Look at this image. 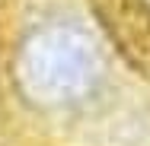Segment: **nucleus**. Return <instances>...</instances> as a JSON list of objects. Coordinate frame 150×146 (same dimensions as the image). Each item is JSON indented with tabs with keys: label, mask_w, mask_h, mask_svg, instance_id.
<instances>
[{
	"label": "nucleus",
	"mask_w": 150,
	"mask_h": 146,
	"mask_svg": "<svg viewBox=\"0 0 150 146\" xmlns=\"http://www.w3.org/2000/svg\"><path fill=\"white\" fill-rule=\"evenodd\" d=\"M19 83L35 102L45 105L80 102L99 83V54L77 29H42L19 54Z\"/></svg>",
	"instance_id": "nucleus-1"
}]
</instances>
